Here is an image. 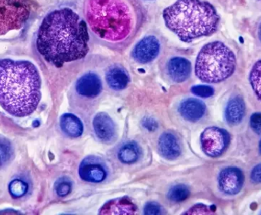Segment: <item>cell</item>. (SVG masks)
Instances as JSON below:
<instances>
[{"label":"cell","instance_id":"6da1fadb","mask_svg":"<svg viewBox=\"0 0 261 215\" xmlns=\"http://www.w3.org/2000/svg\"><path fill=\"white\" fill-rule=\"evenodd\" d=\"M85 21L69 8L49 13L37 37V49L43 58L56 67L82 59L89 52Z\"/></svg>","mask_w":261,"mask_h":215},{"label":"cell","instance_id":"7a4b0ae2","mask_svg":"<svg viewBox=\"0 0 261 215\" xmlns=\"http://www.w3.org/2000/svg\"><path fill=\"white\" fill-rule=\"evenodd\" d=\"M39 72L30 61L0 59V106L12 116L32 114L41 101Z\"/></svg>","mask_w":261,"mask_h":215},{"label":"cell","instance_id":"3957f363","mask_svg":"<svg viewBox=\"0 0 261 215\" xmlns=\"http://www.w3.org/2000/svg\"><path fill=\"white\" fill-rule=\"evenodd\" d=\"M163 18L166 26L187 43L214 33L219 21L214 6L203 0H177L163 11Z\"/></svg>","mask_w":261,"mask_h":215},{"label":"cell","instance_id":"277c9868","mask_svg":"<svg viewBox=\"0 0 261 215\" xmlns=\"http://www.w3.org/2000/svg\"><path fill=\"white\" fill-rule=\"evenodd\" d=\"M85 16L99 38L112 42L125 40L135 26V15L127 0H86Z\"/></svg>","mask_w":261,"mask_h":215},{"label":"cell","instance_id":"5b68a950","mask_svg":"<svg viewBox=\"0 0 261 215\" xmlns=\"http://www.w3.org/2000/svg\"><path fill=\"white\" fill-rule=\"evenodd\" d=\"M236 55L232 51L220 41L205 44L196 58V76L205 83L225 81L234 73Z\"/></svg>","mask_w":261,"mask_h":215},{"label":"cell","instance_id":"8992f818","mask_svg":"<svg viewBox=\"0 0 261 215\" xmlns=\"http://www.w3.org/2000/svg\"><path fill=\"white\" fill-rule=\"evenodd\" d=\"M32 0H0V35L18 30L27 22Z\"/></svg>","mask_w":261,"mask_h":215},{"label":"cell","instance_id":"52a82bcc","mask_svg":"<svg viewBox=\"0 0 261 215\" xmlns=\"http://www.w3.org/2000/svg\"><path fill=\"white\" fill-rule=\"evenodd\" d=\"M229 142V134L218 127H208L201 136L202 150L210 157L221 156L226 150Z\"/></svg>","mask_w":261,"mask_h":215},{"label":"cell","instance_id":"ba28073f","mask_svg":"<svg viewBox=\"0 0 261 215\" xmlns=\"http://www.w3.org/2000/svg\"><path fill=\"white\" fill-rule=\"evenodd\" d=\"M160 52V42L153 35L144 37L135 45L132 57L137 62L147 64L158 57Z\"/></svg>","mask_w":261,"mask_h":215},{"label":"cell","instance_id":"9c48e42d","mask_svg":"<svg viewBox=\"0 0 261 215\" xmlns=\"http://www.w3.org/2000/svg\"><path fill=\"white\" fill-rule=\"evenodd\" d=\"M244 184L243 173L234 167L225 169L219 176V188L225 194L236 195L241 191Z\"/></svg>","mask_w":261,"mask_h":215},{"label":"cell","instance_id":"30bf717a","mask_svg":"<svg viewBox=\"0 0 261 215\" xmlns=\"http://www.w3.org/2000/svg\"><path fill=\"white\" fill-rule=\"evenodd\" d=\"M79 174L83 180L93 183L102 182L107 176L105 165L94 157L87 158L81 162Z\"/></svg>","mask_w":261,"mask_h":215},{"label":"cell","instance_id":"8fae6325","mask_svg":"<svg viewBox=\"0 0 261 215\" xmlns=\"http://www.w3.org/2000/svg\"><path fill=\"white\" fill-rule=\"evenodd\" d=\"M93 128L96 136L102 142H111L116 137V126L113 120L107 113H98L95 116Z\"/></svg>","mask_w":261,"mask_h":215},{"label":"cell","instance_id":"7c38bea8","mask_svg":"<svg viewBox=\"0 0 261 215\" xmlns=\"http://www.w3.org/2000/svg\"><path fill=\"white\" fill-rule=\"evenodd\" d=\"M102 89V81L99 77L94 73L86 74L76 83V90L79 94L87 98L98 96Z\"/></svg>","mask_w":261,"mask_h":215},{"label":"cell","instance_id":"4fadbf2b","mask_svg":"<svg viewBox=\"0 0 261 215\" xmlns=\"http://www.w3.org/2000/svg\"><path fill=\"white\" fill-rule=\"evenodd\" d=\"M191 68L190 61L182 57L171 58L167 64L169 75L173 81L177 83L184 82L188 79Z\"/></svg>","mask_w":261,"mask_h":215},{"label":"cell","instance_id":"5bb4252c","mask_svg":"<svg viewBox=\"0 0 261 215\" xmlns=\"http://www.w3.org/2000/svg\"><path fill=\"white\" fill-rule=\"evenodd\" d=\"M158 148L163 157L169 160L176 159L181 153L180 145L177 138L170 133L161 135L158 142Z\"/></svg>","mask_w":261,"mask_h":215},{"label":"cell","instance_id":"9a60e30c","mask_svg":"<svg viewBox=\"0 0 261 215\" xmlns=\"http://www.w3.org/2000/svg\"><path fill=\"white\" fill-rule=\"evenodd\" d=\"M205 104L202 101L193 98H189L181 103L179 112L184 119L192 122L200 120L205 113Z\"/></svg>","mask_w":261,"mask_h":215},{"label":"cell","instance_id":"2e32d148","mask_svg":"<svg viewBox=\"0 0 261 215\" xmlns=\"http://www.w3.org/2000/svg\"><path fill=\"white\" fill-rule=\"evenodd\" d=\"M136 211V207L128 199H114L107 202L102 207L99 213L102 214H134Z\"/></svg>","mask_w":261,"mask_h":215},{"label":"cell","instance_id":"e0dca14e","mask_svg":"<svg viewBox=\"0 0 261 215\" xmlns=\"http://www.w3.org/2000/svg\"><path fill=\"white\" fill-rule=\"evenodd\" d=\"M107 83L111 88L116 90H123L129 83L130 78L126 70L119 66H114L107 71Z\"/></svg>","mask_w":261,"mask_h":215},{"label":"cell","instance_id":"ac0fdd59","mask_svg":"<svg viewBox=\"0 0 261 215\" xmlns=\"http://www.w3.org/2000/svg\"><path fill=\"white\" fill-rule=\"evenodd\" d=\"M245 102L240 97H236L230 100L225 110V116L230 124H239L245 115Z\"/></svg>","mask_w":261,"mask_h":215},{"label":"cell","instance_id":"d6986e66","mask_svg":"<svg viewBox=\"0 0 261 215\" xmlns=\"http://www.w3.org/2000/svg\"><path fill=\"white\" fill-rule=\"evenodd\" d=\"M61 127L63 132L70 137H79L84 131L81 120L71 113H66L61 118Z\"/></svg>","mask_w":261,"mask_h":215},{"label":"cell","instance_id":"ffe728a7","mask_svg":"<svg viewBox=\"0 0 261 215\" xmlns=\"http://www.w3.org/2000/svg\"><path fill=\"white\" fill-rule=\"evenodd\" d=\"M141 150L138 144L130 142L124 145L119 152V159L123 163L132 164L139 159Z\"/></svg>","mask_w":261,"mask_h":215},{"label":"cell","instance_id":"44dd1931","mask_svg":"<svg viewBox=\"0 0 261 215\" xmlns=\"http://www.w3.org/2000/svg\"><path fill=\"white\" fill-rule=\"evenodd\" d=\"M250 82L253 90L261 100V60L257 61L250 74Z\"/></svg>","mask_w":261,"mask_h":215},{"label":"cell","instance_id":"7402d4cb","mask_svg":"<svg viewBox=\"0 0 261 215\" xmlns=\"http://www.w3.org/2000/svg\"><path fill=\"white\" fill-rule=\"evenodd\" d=\"M190 196V190L186 185H177L169 191L167 197L172 202H179L185 200Z\"/></svg>","mask_w":261,"mask_h":215},{"label":"cell","instance_id":"603a6c76","mask_svg":"<svg viewBox=\"0 0 261 215\" xmlns=\"http://www.w3.org/2000/svg\"><path fill=\"white\" fill-rule=\"evenodd\" d=\"M29 189L27 183L21 179H15L9 186V193L13 198H21L24 196Z\"/></svg>","mask_w":261,"mask_h":215},{"label":"cell","instance_id":"cb8c5ba5","mask_svg":"<svg viewBox=\"0 0 261 215\" xmlns=\"http://www.w3.org/2000/svg\"><path fill=\"white\" fill-rule=\"evenodd\" d=\"M12 154V147L10 142L4 138H0V168L10 160Z\"/></svg>","mask_w":261,"mask_h":215},{"label":"cell","instance_id":"d4e9b609","mask_svg":"<svg viewBox=\"0 0 261 215\" xmlns=\"http://www.w3.org/2000/svg\"><path fill=\"white\" fill-rule=\"evenodd\" d=\"M72 185L68 179H61L55 185L57 194L60 197L67 196L71 192Z\"/></svg>","mask_w":261,"mask_h":215},{"label":"cell","instance_id":"484cf974","mask_svg":"<svg viewBox=\"0 0 261 215\" xmlns=\"http://www.w3.org/2000/svg\"><path fill=\"white\" fill-rule=\"evenodd\" d=\"M192 93H194L196 96L201 97V98H210L213 96L214 93V90L213 87L206 85H197L191 88Z\"/></svg>","mask_w":261,"mask_h":215},{"label":"cell","instance_id":"4316f807","mask_svg":"<svg viewBox=\"0 0 261 215\" xmlns=\"http://www.w3.org/2000/svg\"><path fill=\"white\" fill-rule=\"evenodd\" d=\"M251 128L257 134H261V113H255L251 118Z\"/></svg>","mask_w":261,"mask_h":215},{"label":"cell","instance_id":"83f0119b","mask_svg":"<svg viewBox=\"0 0 261 215\" xmlns=\"http://www.w3.org/2000/svg\"><path fill=\"white\" fill-rule=\"evenodd\" d=\"M210 213H212L211 209L206 205H196L190 208V211H187V214H210Z\"/></svg>","mask_w":261,"mask_h":215},{"label":"cell","instance_id":"f1b7e54d","mask_svg":"<svg viewBox=\"0 0 261 215\" xmlns=\"http://www.w3.org/2000/svg\"><path fill=\"white\" fill-rule=\"evenodd\" d=\"M144 214H161V208L159 205L154 202H150L146 205L144 211Z\"/></svg>","mask_w":261,"mask_h":215},{"label":"cell","instance_id":"f546056e","mask_svg":"<svg viewBox=\"0 0 261 215\" xmlns=\"http://www.w3.org/2000/svg\"><path fill=\"white\" fill-rule=\"evenodd\" d=\"M251 179L254 183H261V164L257 165L251 173Z\"/></svg>","mask_w":261,"mask_h":215},{"label":"cell","instance_id":"4dcf8cb0","mask_svg":"<svg viewBox=\"0 0 261 215\" xmlns=\"http://www.w3.org/2000/svg\"><path fill=\"white\" fill-rule=\"evenodd\" d=\"M143 125L148 130H154L158 127L156 123L153 119H150V118H145L144 121H143Z\"/></svg>","mask_w":261,"mask_h":215},{"label":"cell","instance_id":"1f68e13d","mask_svg":"<svg viewBox=\"0 0 261 215\" xmlns=\"http://www.w3.org/2000/svg\"><path fill=\"white\" fill-rule=\"evenodd\" d=\"M259 37H260V39L261 41V25L260 26V28H259Z\"/></svg>","mask_w":261,"mask_h":215},{"label":"cell","instance_id":"d6a6232c","mask_svg":"<svg viewBox=\"0 0 261 215\" xmlns=\"http://www.w3.org/2000/svg\"><path fill=\"white\" fill-rule=\"evenodd\" d=\"M260 153H261V141H260Z\"/></svg>","mask_w":261,"mask_h":215}]
</instances>
